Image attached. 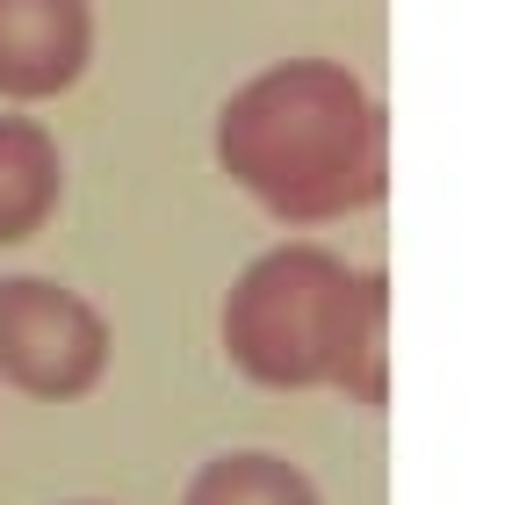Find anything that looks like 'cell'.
Segmentation results:
<instances>
[{
	"instance_id": "cell-5",
	"label": "cell",
	"mask_w": 512,
	"mask_h": 505,
	"mask_svg": "<svg viewBox=\"0 0 512 505\" xmlns=\"http://www.w3.org/2000/svg\"><path fill=\"white\" fill-rule=\"evenodd\" d=\"M58 202H65V152H58V138L37 116L8 109L0 116V253L37 239V231L58 217Z\"/></svg>"
},
{
	"instance_id": "cell-3",
	"label": "cell",
	"mask_w": 512,
	"mask_h": 505,
	"mask_svg": "<svg viewBox=\"0 0 512 505\" xmlns=\"http://www.w3.org/2000/svg\"><path fill=\"white\" fill-rule=\"evenodd\" d=\"M116 361V332L80 289L51 275H8L0 282V383L37 397V404H73L101 390Z\"/></svg>"
},
{
	"instance_id": "cell-7",
	"label": "cell",
	"mask_w": 512,
	"mask_h": 505,
	"mask_svg": "<svg viewBox=\"0 0 512 505\" xmlns=\"http://www.w3.org/2000/svg\"><path fill=\"white\" fill-rule=\"evenodd\" d=\"M73 505H101V498H73Z\"/></svg>"
},
{
	"instance_id": "cell-6",
	"label": "cell",
	"mask_w": 512,
	"mask_h": 505,
	"mask_svg": "<svg viewBox=\"0 0 512 505\" xmlns=\"http://www.w3.org/2000/svg\"><path fill=\"white\" fill-rule=\"evenodd\" d=\"M181 505H325V498L296 462L267 455V448H231L195 469Z\"/></svg>"
},
{
	"instance_id": "cell-1",
	"label": "cell",
	"mask_w": 512,
	"mask_h": 505,
	"mask_svg": "<svg viewBox=\"0 0 512 505\" xmlns=\"http://www.w3.org/2000/svg\"><path fill=\"white\" fill-rule=\"evenodd\" d=\"M217 166L282 224H339L390 181L383 109L339 58H275L217 109Z\"/></svg>"
},
{
	"instance_id": "cell-4",
	"label": "cell",
	"mask_w": 512,
	"mask_h": 505,
	"mask_svg": "<svg viewBox=\"0 0 512 505\" xmlns=\"http://www.w3.org/2000/svg\"><path fill=\"white\" fill-rule=\"evenodd\" d=\"M94 65V0H0V101H58Z\"/></svg>"
},
{
	"instance_id": "cell-2",
	"label": "cell",
	"mask_w": 512,
	"mask_h": 505,
	"mask_svg": "<svg viewBox=\"0 0 512 505\" xmlns=\"http://www.w3.org/2000/svg\"><path fill=\"white\" fill-rule=\"evenodd\" d=\"M383 325V275L339 260L332 246H267L231 275L217 340L224 361L260 390H339L354 404H383Z\"/></svg>"
}]
</instances>
